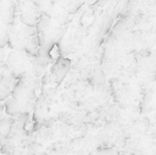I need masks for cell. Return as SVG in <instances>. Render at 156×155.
Listing matches in <instances>:
<instances>
[{
  "instance_id": "ba28073f",
  "label": "cell",
  "mask_w": 156,
  "mask_h": 155,
  "mask_svg": "<svg viewBox=\"0 0 156 155\" xmlns=\"http://www.w3.org/2000/svg\"><path fill=\"white\" fill-rule=\"evenodd\" d=\"M14 123H15V120L14 118H12V116L4 115L2 121L0 122V132L5 137H7L10 135L11 129Z\"/></svg>"
},
{
  "instance_id": "52a82bcc",
  "label": "cell",
  "mask_w": 156,
  "mask_h": 155,
  "mask_svg": "<svg viewBox=\"0 0 156 155\" xmlns=\"http://www.w3.org/2000/svg\"><path fill=\"white\" fill-rule=\"evenodd\" d=\"M37 48H38V45L37 40V35L26 39L25 46H24V52H26L30 57H36Z\"/></svg>"
},
{
  "instance_id": "277c9868",
  "label": "cell",
  "mask_w": 156,
  "mask_h": 155,
  "mask_svg": "<svg viewBox=\"0 0 156 155\" xmlns=\"http://www.w3.org/2000/svg\"><path fill=\"white\" fill-rule=\"evenodd\" d=\"M88 81L90 85L93 86H102L106 83V77L104 71L100 68H95L93 71H91Z\"/></svg>"
},
{
  "instance_id": "d6986e66",
  "label": "cell",
  "mask_w": 156,
  "mask_h": 155,
  "mask_svg": "<svg viewBox=\"0 0 156 155\" xmlns=\"http://www.w3.org/2000/svg\"><path fill=\"white\" fill-rule=\"evenodd\" d=\"M8 151H10V147L7 144H4L3 147L1 148V153H8Z\"/></svg>"
},
{
  "instance_id": "d4e9b609",
  "label": "cell",
  "mask_w": 156,
  "mask_h": 155,
  "mask_svg": "<svg viewBox=\"0 0 156 155\" xmlns=\"http://www.w3.org/2000/svg\"><path fill=\"white\" fill-rule=\"evenodd\" d=\"M0 49H1V48H0Z\"/></svg>"
},
{
  "instance_id": "ffe728a7",
  "label": "cell",
  "mask_w": 156,
  "mask_h": 155,
  "mask_svg": "<svg viewBox=\"0 0 156 155\" xmlns=\"http://www.w3.org/2000/svg\"><path fill=\"white\" fill-rule=\"evenodd\" d=\"M115 108H116V106H115V105H112V106H110V108H109V111H108V114H109V115H111V113L112 112V115H113V113H114V111H115Z\"/></svg>"
},
{
  "instance_id": "ac0fdd59",
  "label": "cell",
  "mask_w": 156,
  "mask_h": 155,
  "mask_svg": "<svg viewBox=\"0 0 156 155\" xmlns=\"http://www.w3.org/2000/svg\"><path fill=\"white\" fill-rule=\"evenodd\" d=\"M5 53L4 50L0 51V69H3L5 66Z\"/></svg>"
},
{
  "instance_id": "5b68a950",
  "label": "cell",
  "mask_w": 156,
  "mask_h": 155,
  "mask_svg": "<svg viewBox=\"0 0 156 155\" xmlns=\"http://www.w3.org/2000/svg\"><path fill=\"white\" fill-rule=\"evenodd\" d=\"M13 80H14V78L12 75V69L9 66L5 65L0 74V85L5 89L10 90Z\"/></svg>"
},
{
  "instance_id": "e0dca14e",
  "label": "cell",
  "mask_w": 156,
  "mask_h": 155,
  "mask_svg": "<svg viewBox=\"0 0 156 155\" xmlns=\"http://www.w3.org/2000/svg\"><path fill=\"white\" fill-rule=\"evenodd\" d=\"M107 2H108V0H96L94 3H92L90 5L92 8H99V7H102L103 5H105V4Z\"/></svg>"
},
{
  "instance_id": "7a4b0ae2",
  "label": "cell",
  "mask_w": 156,
  "mask_h": 155,
  "mask_svg": "<svg viewBox=\"0 0 156 155\" xmlns=\"http://www.w3.org/2000/svg\"><path fill=\"white\" fill-rule=\"evenodd\" d=\"M39 16H40L39 12L37 10L29 9V10L23 12L19 16V21L23 25H26V26H28L31 27H35Z\"/></svg>"
},
{
  "instance_id": "4fadbf2b",
  "label": "cell",
  "mask_w": 156,
  "mask_h": 155,
  "mask_svg": "<svg viewBox=\"0 0 156 155\" xmlns=\"http://www.w3.org/2000/svg\"><path fill=\"white\" fill-rule=\"evenodd\" d=\"M13 0H0V13L12 12Z\"/></svg>"
},
{
  "instance_id": "5bb4252c",
  "label": "cell",
  "mask_w": 156,
  "mask_h": 155,
  "mask_svg": "<svg viewBox=\"0 0 156 155\" xmlns=\"http://www.w3.org/2000/svg\"><path fill=\"white\" fill-rule=\"evenodd\" d=\"M51 61V58L48 57H38L36 56V59H35V64L37 66L42 67V68H46Z\"/></svg>"
},
{
  "instance_id": "9c48e42d",
  "label": "cell",
  "mask_w": 156,
  "mask_h": 155,
  "mask_svg": "<svg viewBox=\"0 0 156 155\" xmlns=\"http://www.w3.org/2000/svg\"><path fill=\"white\" fill-rule=\"evenodd\" d=\"M50 26H51V21L49 17L47 16H40L36 24L35 28L37 30V33H41L49 30Z\"/></svg>"
},
{
  "instance_id": "6da1fadb",
  "label": "cell",
  "mask_w": 156,
  "mask_h": 155,
  "mask_svg": "<svg viewBox=\"0 0 156 155\" xmlns=\"http://www.w3.org/2000/svg\"><path fill=\"white\" fill-rule=\"evenodd\" d=\"M69 69L70 60L69 58H61L55 64V78L58 84H60V82L65 79V77L69 71Z\"/></svg>"
},
{
  "instance_id": "44dd1931",
  "label": "cell",
  "mask_w": 156,
  "mask_h": 155,
  "mask_svg": "<svg viewBox=\"0 0 156 155\" xmlns=\"http://www.w3.org/2000/svg\"><path fill=\"white\" fill-rule=\"evenodd\" d=\"M3 117H4V105L0 104V122L2 121Z\"/></svg>"
},
{
  "instance_id": "8fae6325",
  "label": "cell",
  "mask_w": 156,
  "mask_h": 155,
  "mask_svg": "<svg viewBox=\"0 0 156 155\" xmlns=\"http://www.w3.org/2000/svg\"><path fill=\"white\" fill-rule=\"evenodd\" d=\"M55 43L56 42H54V41H48L45 45L38 47L37 51V56H38V57H48L49 53L51 52V50L53 49V48L55 46Z\"/></svg>"
},
{
  "instance_id": "7c38bea8",
  "label": "cell",
  "mask_w": 156,
  "mask_h": 155,
  "mask_svg": "<svg viewBox=\"0 0 156 155\" xmlns=\"http://www.w3.org/2000/svg\"><path fill=\"white\" fill-rule=\"evenodd\" d=\"M23 51H16V50H12L9 52V54L6 57V64L7 66H9L11 69L16 64V62L19 60V58H21Z\"/></svg>"
},
{
  "instance_id": "9a60e30c",
  "label": "cell",
  "mask_w": 156,
  "mask_h": 155,
  "mask_svg": "<svg viewBox=\"0 0 156 155\" xmlns=\"http://www.w3.org/2000/svg\"><path fill=\"white\" fill-rule=\"evenodd\" d=\"M90 73H91V66H90V65H86L84 67L82 66V68L80 69V76L83 80H88Z\"/></svg>"
},
{
  "instance_id": "8992f818",
  "label": "cell",
  "mask_w": 156,
  "mask_h": 155,
  "mask_svg": "<svg viewBox=\"0 0 156 155\" xmlns=\"http://www.w3.org/2000/svg\"><path fill=\"white\" fill-rule=\"evenodd\" d=\"M7 37H8L7 46L11 49L16 51H24V46L26 42L25 38H22L16 34H9V33H7Z\"/></svg>"
},
{
  "instance_id": "cb8c5ba5",
  "label": "cell",
  "mask_w": 156,
  "mask_h": 155,
  "mask_svg": "<svg viewBox=\"0 0 156 155\" xmlns=\"http://www.w3.org/2000/svg\"><path fill=\"white\" fill-rule=\"evenodd\" d=\"M0 74H1V72H0Z\"/></svg>"
},
{
  "instance_id": "30bf717a",
  "label": "cell",
  "mask_w": 156,
  "mask_h": 155,
  "mask_svg": "<svg viewBox=\"0 0 156 155\" xmlns=\"http://www.w3.org/2000/svg\"><path fill=\"white\" fill-rule=\"evenodd\" d=\"M112 22H113V17L111 16L110 15H106L103 17L102 21H101L99 36L104 37L109 33V31H110V29H111V27L112 26Z\"/></svg>"
},
{
  "instance_id": "603a6c76",
  "label": "cell",
  "mask_w": 156,
  "mask_h": 155,
  "mask_svg": "<svg viewBox=\"0 0 156 155\" xmlns=\"http://www.w3.org/2000/svg\"><path fill=\"white\" fill-rule=\"evenodd\" d=\"M95 1H96V0H88V3H89L90 5H91V4H92V3H94Z\"/></svg>"
},
{
  "instance_id": "7402d4cb",
  "label": "cell",
  "mask_w": 156,
  "mask_h": 155,
  "mask_svg": "<svg viewBox=\"0 0 156 155\" xmlns=\"http://www.w3.org/2000/svg\"><path fill=\"white\" fill-rule=\"evenodd\" d=\"M4 138H5V136H4V135H3V134L1 133V132H0V142H1V141H2V140L4 139Z\"/></svg>"
},
{
  "instance_id": "2e32d148",
  "label": "cell",
  "mask_w": 156,
  "mask_h": 155,
  "mask_svg": "<svg viewBox=\"0 0 156 155\" xmlns=\"http://www.w3.org/2000/svg\"><path fill=\"white\" fill-rule=\"evenodd\" d=\"M11 93H12V90H11L5 89V88L2 87L0 85V101L5 100L8 97L11 96Z\"/></svg>"
},
{
  "instance_id": "3957f363",
  "label": "cell",
  "mask_w": 156,
  "mask_h": 155,
  "mask_svg": "<svg viewBox=\"0 0 156 155\" xmlns=\"http://www.w3.org/2000/svg\"><path fill=\"white\" fill-rule=\"evenodd\" d=\"M4 110L6 115L9 116H16L19 112H21V106L19 101L14 97H8L4 103Z\"/></svg>"
}]
</instances>
